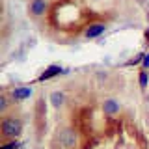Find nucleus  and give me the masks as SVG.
<instances>
[{"instance_id": "f257e3e1", "label": "nucleus", "mask_w": 149, "mask_h": 149, "mask_svg": "<svg viewBox=\"0 0 149 149\" xmlns=\"http://www.w3.org/2000/svg\"><path fill=\"white\" fill-rule=\"evenodd\" d=\"M2 138L4 140H15L17 136H21L22 132V121L15 118V116H4L2 118Z\"/></svg>"}, {"instance_id": "f03ea898", "label": "nucleus", "mask_w": 149, "mask_h": 149, "mask_svg": "<svg viewBox=\"0 0 149 149\" xmlns=\"http://www.w3.org/2000/svg\"><path fill=\"white\" fill-rule=\"evenodd\" d=\"M60 143L63 149H77L78 147V132L73 127H63L60 130Z\"/></svg>"}, {"instance_id": "7ed1b4c3", "label": "nucleus", "mask_w": 149, "mask_h": 149, "mask_svg": "<svg viewBox=\"0 0 149 149\" xmlns=\"http://www.w3.org/2000/svg\"><path fill=\"white\" fill-rule=\"evenodd\" d=\"M49 11V0H30L28 2V15L32 19H41Z\"/></svg>"}, {"instance_id": "20e7f679", "label": "nucleus", "mask_w": 149, "mask_h": 149, "mask_svg": "<svg viewBox=\"0 0 149 149\" xmlns=\"http://www.w3.org/2000/svg\"><path fill=\"white\" fill-rule=\"evenodd\" d=\"M106 32V24L104 22H90L84 30V37L86 39H97Z\"/></svg>"}, {"instance_id": "39448f33", "label": "nucleus", "mask_w": 149, "mask_h": 149, "mask_svg": "<svg viewBox=\"0 0 149 149\" xmlns=\"http://www.w3.org/2000/svg\"><path fill=\"white\" fill-rule=\"evenodd\" d=\"M121 102L118 99H114V97H108V99L102 101V114L108 116V118H112V116H118L121 112Z\"/></svg>"}, {"instance_id": "423d86ee", "label": "nucleus", "mask_w": 149, "mask_h": 149, "mask_svg": "<svg viewBox=\"0 0 149 149\" xmlns=\"http://www.w3.org/2000/svg\"><path fill=\"white\" fill-rule=\"evenodd\" d=\"M34 93V90H32L30 86H21V88H13L11 90V99L15 101V102H19V101H24V99H28V97Z\"/></svg>"}, {"instance_id": "0eeeda50", "label": "nucleus", "mask_w": 149, "mask_h": 149, "mask_svg": "<svg viewBox=\"0 0 149 149\" xmlns=\"http://www.w3.org/2000/svg\"><path fill=\"white\" fill-rule=\"evenodd\" d=\"M49 99H50V104H52V108H62V106L65 104V93L62 90H54L52 93L49 95Z\"/></svg>"}, {"instance_id": "6e6552de", "label": "nucleus", "mask_w": 149, "mask_h": 149, "mask_svg": "<svg viewBox=\"0 0 149 149\" xmlns=\"http://www.w3.org/2000/svg\"><path fill=\"white\" fill-rule=\"evenodd\" d=\"M60 73H62V67H60V65H50V67L47 69L37 80H39V82L41 80H49V78H52V77H56V74H60Z\"/></svg>"}, {"instance_id": "1a4fd4ad", "label": "nucleus", "mask_w": 149, "mask_h": 149, "mask_svg": "<svg viewBox=\"0 0 149 149\" xmlns=\"http://www.w3.org/2000/svg\"><path fill=\"white\" fill-rule=\"evenodd\" d=\"M8 108H9V97H8V93H2L0 95V116H6L8 114Z\"/></svg>"}, {"instance_id": "9d476101", "label": "nucleus", "mask_w": 149, "mask_h": 149, "mask_svg": "<svg viewBox=\"0 0 149 149\" xmlns=\"http://www.w3.org/2000/svg\"><path fill=\"white\" fill-rule=\"evenodd\" d=\"M138 82H140V88H142V90H146V88H147V84H149V73H147V69L140 71V74H138Z\"/></svg>"}, {"instance_id": "9b49d317", "label": "nucleus", "mask_w": 149, "mask_h": 149, "mask_svg": "<svg viewBox=\"0 0 149 149\" xmlns=\"http://www.w3.org/2000/svg\"><path fill=\"white\" fill-rule=\"evenodd\" d=\"M142 67H143V69H149V52L143 56V60H142Z\"/></svg>"}, {"instance_id": "f8f14e48", "label": "nucleus", "mask_w": 149, "mask_h": 149, "mask_svg": "<svg viewBox=\"0 0 149 149\" xmlns=\"http://www.w3.org/2000/svg\"><path fill=\"white\" fill-rule=\"evenodd\" d=\"M17 147H21V143H17L15 140H13V142H11V143H8V146L4 147V149H17Z\"/></svg>"}, {"instance_id": "ddd939ff", "label": "nucleus", "mask_w": 149, "mask_h": 149, "mask_svg": "<svg viewBox=\"0 0 149 149\" xmlns=\"http://www.w3.org/2000/svg\"><path fill=\"white\" fill-rule=\"evenodd\" d=\"M146 37H147V41H149V28H147V32H146Z\"/></svg>"}, {"instance_id": "4468645a", "label": "nucleus", "mask_w": 149, "mask_h": 149, "mask_svg": "<svg viewBox=\"0 0 149 149\" xmlns=\"http://www.w3.org/2000/svg\"><path fill=\"white\" fill-rule=\"evenodd\" d=\"M93 2H101V0H93Z\"/></svg>"}]
</instances>
